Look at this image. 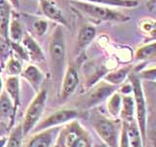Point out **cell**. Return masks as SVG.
Here are the masks:
<instances>
[{"label": "cell", "instance_id": "1", "mask_svg": "<svg viewBox=\"0 0 156 147\" xmlns=\"http://www.w3.org/2000/svg\"><path fill=\"white\" fill-rule=\"evenodd\" d=\"M53 147H94L90 132L77 119L61 126Z\"/></svg>", "mask_w": 156, "mask_h": 147}, {"label": "cell", "instance_id": "2", "mask_svg": "<svg viewBox=\"0 0 156 147\" xmlns=\"http://www.w3.org/2000/svg\"><path fill=\"white\" fill-rule=\"evenodd\" d=\"M130 83L133 88L134 101H135V114H136V123L140 131L141 137L146 143L147 140V104H146V99L144 95V91L141 85V80L138 76V73L132 71L128 77Z\"/></svg>", "mask_w": 156, "mask_h": 147}, {"label": "cell", "instance_id": "3", "mask_svg": "<svg viewBox=\"0 0 156 147\" xmlns=\"http://www.w3.org/2000/svg\"><path fill=\"white\" fill-rule=\"evenodd\" d=\"M90 122L96 134L106 146L118 147L122 126V121L120 119H112L100 113H95L91 117Z\"/></svg>", "mask_w": 156, "mask_h": 147}, {"label": "cell", "instance_id": "4", "mask_svg": "<svg viewBox=\"0 0 156 147\" xmlns=\"http://www.w3.org/2000/svg\"><path fill=\"white\" fill-rule=\"evenodd\" d=\"M70 4L78 12L85 17L104 22H128L130 18L121 12L110 7L101 6L94 3L80 1V0H70Z\"/></svg>", "mask_w": 156, "mask_h": 147}, {"label": "cell", "instance_id": "5", "mask_svg": "<svg viewBox=\"0 0 156 147\" xmlns=\"http://www.w3.org/2000/svg\"><path fill=\"white\" fill-rule=\"evenodd\" d=\"M47 97H48L47 89L46 88H41L37 92L35 97L32 99L30 104L27 108L22 123L23 131L24 135L30 134L33 127L41 120V117L43 115L44 109H45L46 106Z\"/></svg>", "mask_w": 156, "mask_h": 147}, {"label": "cell", "instance_id": "6", "mask_svg": "<svg viewBox=\"0 0 156 147\" xmlns=\"http://www.w3.org/2000/svg\"><path fill=\"white\" fill-rule=\"evenodd\" d=\"M66 40L62 26L58 24L54 28L49 41V56L51 60V66L56 73H62L66 61Z\"/></svg>", "mask_w": 156, "mask_h": 147}, {"label": "cell", "instance_id": "7", "mask_svg": "<svg viewBox=\"0 0 156 147\" xmlns=\"http://www.w3.org/2000/svg\"><path fill=\"white\" fill-rule=\"evenodd\" d=\"M78 117V112L74 109H61L52 113L43 120L39 121L38 124L33 127L31 134H35L43 130L50 129V127L62 126L68 122L75 120Z\"/></svg>", "mask_w": 156, "mask_h": 147}, {"label": "cell", "instance_id": "8", "mask_svg": "<svg viewBox=\"0 0 156 147\" xmlns=\"http://www.w3.org/2000/svg\"><path fill=\"white\" fill-rule=\"evenodd\" d=\"M79 71H78V67L76 64L70 63L68 67L66 68L65 75L62 77V87L60 96L62 100H66L69 98L73 93L77 89L78 85H79Z\"/></svg>", "mask_w": 156, "mask_h": 147}, {"label": "cell", "instance_id": "9", "mask_svg": "<svg viewBox=\"0 0 156 147\" xmlns=\"http://www.w3.org/2000/svg\"><path fill=\"white\" fill-rule=\"evenodd\" d=\"M61 126L50 127L32 134L24 147H52L60 131Z\"/></svg>", "mask_w": 156, "mask_h": 147}, {"label": "cell", "instance_id": "10", "mask_svg": "<svg viewBox=\"0 0 156 147\" xmlns=\"http://www.w3.org/2000/svg\"><path fill=\"white\" fill-rule=\"evenodd\" d=\"M39 8L46 18L62 27H68V23L62 13V10L57 3L51 0H39Z\"/></svg>", "mask_w": 156, "mask_h": 147}, {"label": "cell", "instance_id": "11", "mask_svg": "<svg viewBox=\"0 0 156 147\" xmlns=\"http://www.w3.org/2000/svg\"><path fill=\"white\" fill-rule=\"evenodd\" d=\"M21 76L26 80L36 93L41 89L44 81V74L34 65H27L23 69Z\"/></svg>", "mask_w": 156, "mask_h": 147}, {"label": "cell", "instance_id": "12", "mask_svg": "<svg viewBox=\"0 0 156 147\" xmlns=\"http://www.w3.org/2000/svg\"><path fill=\"white\" fill-rule=\"evenodd\" d=\"M115 91V86L111 85L107 82H101L98 85L93 92L90 94V96L88 97L87 99V107H93L97 104H99L100 102H101L102 100L107 99L109 97V95H111L112 93Z\"/></svg>", "mask_w": 156, "mask_h": 147}, {"label": "cell", "instance_id": "13", "mask_svg": "<svg viewBox=\"0 0 156 147\" xmlns=\"http://www.w3.org/2000/svg\"><path fill=\"white\" fill-rule=\"evenodd\" d=\"M5 91L11 98L14 105L15 115H17L18 109L21 107V85L19 77H8L5 81Z\"/></svg>", "mask_w": 156, "mask_h": 147}, {"label": "cell", "instance_id": "14", "mask_svg": "<svg viewBox=\"0 0 156 147\" xmlns=\"http://www.w3.org/2000/svg\"><path fill=\"white\" fill-rule=\"evenodd\" d=\"M21 43L26 49L29 59H31V60L35 62L45 61V55H44V52L42 51L41 47L39 46V44L35 41V39L29 33H24Z\"/></svg>", "mask_w": 156, "mask_h": 147}, {"label": "cell", "instance_id": "15", "mask_svg": "<svg viewBox=\"0 0 156 147\" xmlns=\"http://www.w3.org/2000/svg\"><path fill=\"white\" fill-rule=\"evenodd\" d=\"M12 6L7 0H0V36L9 40V24L12 19Z\"/></svg>", "mask_w": 156, "mask_h": 147}, {"label": "cell", "instance_id": "16", "mask_svg": "<svg viewBox=\"0 0 156 147\" xmlns=\"http://www.w3.org/2000/svg\"><path fill=\"white\" fill-rule=\"evenodd\" d=\"M97 34V29L92 24H84L80 28L77 34L76 46L78 50H84L94 40Z\"/></svg>", "mask_w": 156, "mask_h": 147}, {"label": "cell", "instance_id": "17", "mask_svg": "<svg viewBox=\"0 0 156 147\" xmlns=\"http://www.w3.org/2000/svg\"><path fill=\"white\" fill-rule=\"evenodd\" d=\"M119 119L126 124L136 121L135 114V101L133 94L122 95V108Z\"/></svg>", "mask_w": 156, "mask_h": 147}, {"label": "cell", "instance_id": "18", "mask_svg": "<svg viewBox=\"0 0 156 147\" xmlns=\"http://www.w3.org/2000/svg\"><path fill=\"white\" fill-rule=\"evenodd\" d=\"M0 118L8 119L10 129L13 127L16 115L14 112L13 102L5 90L0 93Z\"/></svg>", "mask_w": 156, "mask_h": 147}, {"label": "cell", "instance_id": "19", "mask_svg": "<svg viewBox=\"0 0 156 147\" xmlns=\"http://www.w3.org/2000/svg\"><path fill=\"white\" fill-rule=\"evenodd\" d=\"M133 70H134V67L126 66V67L116 69V70L109 71L105 75L104 81L111 85H114V86L119 85L126 81V78H128L129 75Z\"/></svg>", "mask_w": 156, "mask_h": 147}, {"label": "cell", "instance_id": "20", "mask_svg": "<svg viewBox=\"0 0 156 147\" xmlns=\"http://www.w3.org/2000/svg\"><path fill=\"white\" fill-rule=\"evenodd\" d=\"M122 108V94L119 91H114L106 99V110L110 118L119 119Z\"/></svg>", "mask_w": 156, "mask_h": 147}, {"label": "cell", "instance_id": "21", "mask_svg": "<svg viewBox=\"0 0 156 147\" xmlns=\"http://www.w3.org/2000/svg\"><path fill=\"white\" fill-rule=\"evenodd\" d=\"M98 5L113 8H135L139 5L138 0H80Z\"/></svg>", "mask_w": 156, "mask_h": 147}, {"label": "cell", "instance_id": "22", "mask_svg": "<svg viewBox=\"0 0 156 147\" xmlns=\"http://www.w3.org/2000/svg\"><path fill=\"white\" fill-rule=\"evenodd\" d=\"M23 136L22 124L11 127L7 135V142L5 147H22Z\"/></svg>", "mask_w": 156, "mask_h": 147}, {"label": "cell", "instance_id": "23", "mask_svg": "<svg viewBox=\"0 0 156 147\" xmlns=\"http://www.w3.org/2000/svg\"><path fill=\"white\" fill-rule=\"evenodd\" d=\"M4 70L9 77H19L23 72L22 60L16 55H10L4 63Z\"/></svg>", "mask_w": 156, "mask_h": 147}, {"label": "cell", "instance_id": "24", "mask_svg": "<svg viewBox=\"0 0 156 147\" xmlns=\"http://www.w3.org/2000/svg\"><path fill=\"white\" fill-rule=\"evenodd\" d=\"M126 125H127V130H128L130 146L131 147H144L145 144L143 140V137H141L140 131L139 130L136 121L129 123V124H126Z\"/></svg>", "mask_w": 156, "mask_h": 147}, {"label": "cell", "instance_id": "25", "mask_svg": "<svg viewBox=\"0 0 156 147\" xmlns=\"http://www.w3.org/2000/svg\"><path fill=\"white\" fill-rule=\"evenodd\" d=\"M24 31L22 23L17 18H12L9 24V40L13 42H22Z\"/></svg>", "mask_w": 156, "mask_h": 147}, {"label": "cell", "instance_id": "26", "mask_svg": "<svg viewBox=\"0 0 156 147\" xmlns=\"http://www.w3.org/2000/svg\"><path fill=\"white\" fill-rule=\"evenodd\" d=\"M153 58H156V41L140 47L135 53V59L136 61H144Z\"/></svg>", "mask_w": 156, "mask_h": 147}, {"label": "cell", "instance_id": "27", "mask_svg": "<svg viewBox=\"0 0 156 147\" xmlns=\"http://www.w3.org/2000/svg\"><path fill=\"white\" fill-rule=\"evenodd\" d=\"M10 47L13 49L15 55H16L18 58L21 59V60H23V61L29 60V57H28L26 49H24V47L23 46L22 43L10 41Z\"/></svg>", "mask_w": 156, "mask_h": 147}, {"label": "cell", "instance_id": "28", "mask_svg": "<svg viewBox=\"0 0 156 147\" xmlns=\"http://www.w3.org/2000/svg\"><path fill=\"white\" fill-rule=\"evenodd\" d=\"M10 56V41L6 40L0 36V61L1 66L4 65L8 57Z\"/></svg>", "mask_w": 156, "mask_h": 147}, {"label": "cell", "instance_id": "29", "mask_svg": "<svg viewBox=\"0 0 156 147\" xmlns=\"http://www.w3.org/2000/svg\"><path fill=\"white\" fill-rule=\"evenodd\" d=\"M48 28H49L48 22L43 19H38L33 23V29H34V32H35L36 36H44V34L47 32Z\"/></svg>", "mask_w": 156, "mask_h": 147}, {"label": "cell", "instance_id": "30", "mask_svg": "<svg viewBox=\"0 0 156 147\" xmlns=\"http://www.w3.org/2000/svg\"><path fill=\"white\" fill-rule=\"evenodd\" d=\"M138 76L141 81H156V67L144 69L140 70V72L138 74Z\"/></svg>", "mask_w": 156, "mask_h": 147}, {"label": "cell", "instance_id": "31", "mask_svg": "<svg viewBox=\"0 0 156 147\" xmlns=\"http://www.w3.org/2000/svg\"><path fill=\"white\" fill-rule=\"evenodd\" d=\"M118 147H131L130 141H129V136H128V130H127V125L123 122H122Z\"/></svg>", "mask_w": 156, "mask_h": 147}, {"label": "cell", "instance_id": "32", "mask_svg": "<svg viewBox=\"0 0 156 147\" xmlns=\"http://www.w3.org/2000/svg\"><path fill=\"white\" fill-rule=\"evenodd\" d=\"M10 130L11 129H10L9 124L5 123L4 121H0V137L8 135Z\"/></svg>", "mask_w": 156, "mask_h": 147}, {"label": "cell", "instance_id": "33", "mask_svg": "<svg viewBox=\"0 0 156 147\" xmlns=\"http://www.w3.org/2000/svg\"><path fill=\"white\" fill-rule=\"evenodd\" d=\"M7 1L11 4V6L15 9L19 10L20 7H21V2H20V0H7Z\"/></svg>", "mask_w": 156, "mask_h": 147}, {"label": "cell", "instance_id": "34", "mask_svg": "<svg viewBox=\"0 0 156 147\" xmlns=\"http://www.w3.org/2000/svg\"><path fill=\"white\" fill-rule=\"evenodd\" d=\"M147 7L150 11H152V10L156 7V0H148L147 2Z\"/></svg>", "mask_w": 156, "mask_h": 147}, {"label": "cell", "instance_id": "35", "mask_svg": "<svg viewBox=\"0 0 156 147\" xmlns=\"http://www.w3.org/2000/svg\"><path fill=\"white\" fill-rule=\"evenodd\" d=\"M7 142V135L0 137V147H5Z\"/></svg>", "mask_w": 156, "mask_h": 147}, {"label": "cell", "instance_id": "36", "mask_svg": "<svg viewBox=\"0 0 156 147\" xmlns=\"http://www.w3.org/2000/svg\"><path fill=\"white\" fill-rule=\"evenodd\" d=\"M2 66L0 65V93L3 91V81H2Z\"/></svg>", "mask_w": 156, "mask_h": 147}, {"label": "cell", "instance_id": "37", "mask_svg": "<svg viewBox=\"0 0 156 147\" xmlns=\"http://www.w3.org/2000/svg\"><path fill=\"white\" fill-rule=\"evenodd\" d=\"M152 147H156V135L152 137Z\"/></svg>", "mask_w": 156, "mask_h": 147}]
</instances>
